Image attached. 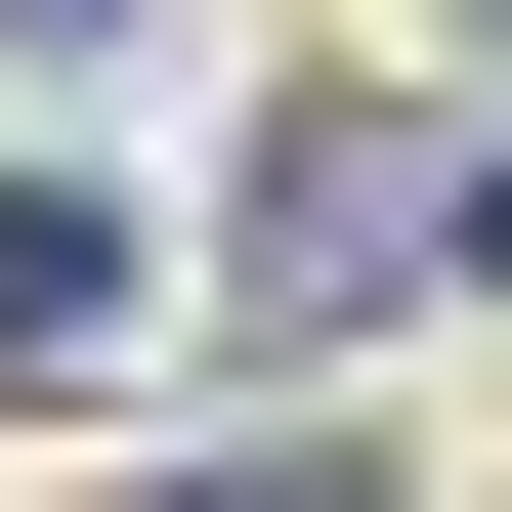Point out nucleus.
<instances>
[{"label":"nucleus","mask_w":512,"mask_h":512,"mask_svg":"<svg viewBox=\"0 0 512 512\" xmlns=\"http://www.w3.org/2000/svg\"><path fill=\"white\" fill-rule=\"evenodd\" d=\"M128 342V171H0V384H86Z\"/></svg>","instance_id":"1"},{"label":"nucleus","mask_w":512,"mask_h":512,"mask_svg":"<svg viewBox=\"0 0 512 512\" xmlns=\"http://www.w3.org/2000/svg\"><path fill=\"white\" fill-rule=\"evenodd\" d=\"M470 43H512V0H470Z\"/></svg>","instance_id":"2"}]
</instances>
